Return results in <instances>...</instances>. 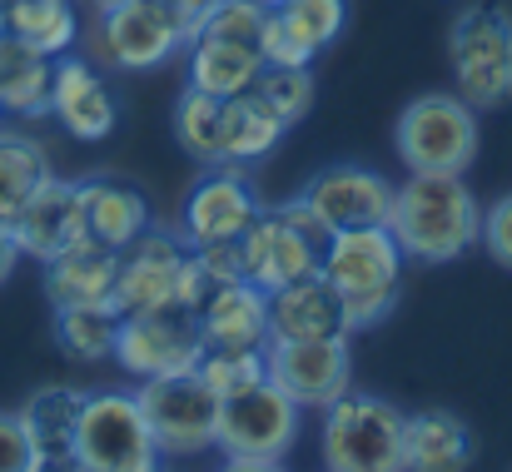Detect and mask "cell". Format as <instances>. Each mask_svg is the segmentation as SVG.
<instances>
[{
    "instance_id": "6da1fadb",
    "label": "cell",
    "mask_w": 512,
    "mask_h": 472,
    "mask_svg": "<svg viewBox=\"0 0 512 472\" xmlns=\"http://www.w3.org/2000/svg\"><path fill=\"white\" fill-rule=\"evenodd\" d=\"M388 234L398 239L403 259L418 264H453L483 234V209L463 174H408L393 184V219Z\"/></svg>"
},
{
    "instance_id": "7a4b0ae2",
    "label": "cell",
    "mask_w": 512,
    "mask_h": 472,
    "mask_svg": "<svg viewBox=\"0 0 512 472\" xmlns=\"http://www.w3.org/2000/svg\"><path fill=\"white\" fill-rule=\"evenodd\" d=\"M319 274L339 294L348 328H373L398 304L403 249H398V239L388 229H343V234H329Z\"/></svg>"
},
{
    "instance_id": "3957f363",
    "label": "cell",
    "mask_w": 512,
    "mask_h": 472,
    "mask_svg": "<svg viewBox=\"0 0 512 472\" xmlns=\"http://www.w3.org/2000/svg\"><path fill=\"white\" fill-rule=\"evenodd\" d=\"M324 249H329V229L304 199L259 209V219L239 234L244 279L264 294L289 289L299 279H314L324 264Z\"/></svg>"
},
{
    "instance_id": "277c9868",
    "label": "cell",
    "mask_w": 512,
    "mask_h": 472,
    "mask_svg": "<svg viewBox=\"0 0 512 472\" xmlns=\"http://www.w3.org/2000/svg\"><path fill=\"white\" fill-rule=\"evenodd\" d=\"M408 413L378 393L348 388L324 408V472H408Z\"/></svg>"
},
{
    "instance_id": "5b68a950",
    "label": "cell",
    "mask_w": 512,
    "mask_h": 472,
    "mask_svg": "<svg viewBox=\"0 0 512 472\" xmlns=\"http://www.w3.org/2000/svg\"><path fill=\"white\" fill-rule=\"evenodd\" d=\"M115 304H120V314H155V309H189L194 314L204 304V284H199V269H194L184 234H165L150 224L120 254Z\"/></svg>"
},
{
    "instance_id": "8992f818",
    "label": "cell",
    "mask_w": 512,
    "mask_h": 472,
    "mask_svg": "<svg viewBox=\"0 0 512 472\" xmlns=\"http://www.w3.org/2000/svg\"><path fill=\"white\" fill-rule=\"evenodd\" d=\"M448 60L458 100L498 110L512 100V15L498 5H468L448 30Z\"/></svg>"
},
{
    "instance_id": "52a82bcc",
    "label": "cell",
    "mask_w": 512,
    "mask_h": 472,
    "mask_svg": "<svg viewBox=\"0 0 512 472\" xmlns=\"http://www.w3.org/2000/svg\"><path fill=\"white\" fill-rule=\"evenodd\" d=\"M408 174H463L478 159V110L458 95H418L393 130Z\"/></svg>"
},
{
    "instance_id": "ba28073f",
    "label": "cell",
    "mask_w": 512,
    "mask_h": 472,
    "mask_svg": "<svg viewBox=\"0 0 512 472\" xmlns=\"http://www.w3.org/2000/svg\"><path fill=\"white\" fill-rule=\"evenodd\" d=\"M80 463L85 472H160L165 453L135 393L105 388L85 398L80 413Z\"/></svg>"
},
{
    "instance_id": "9c48e42d",
    "label": "cell",
    "mask_w": 512,
    "mask_h": 472,
    "mask_svg": "<svg viewBox=\"0 0 512 472\" xmlns=\"http://www.w3.org/2000/svg\"><path fill=\"white\" fill-rule=\"evenodd\" d=\"M150 433L165 458H194L219 448V408L224 398L199 378V373H174V378H150L135 388Z\"/></svg>"
},
{
    "instance_id": "30bf717a",
    "label": "cell",
    "mask_w": 512,
    "mask_h": 472,
    "mask_svg": "<svg viewBox=\"0 0 512 472\" xmlns=\"http://www.w3.org/2000/svg\"><path fill=\"white\" fill-rule=\"evenodd\" d=\"M299 428H304V408L264 378V383L224 398V408H219V453L224 458L284 463L299 443Z\"/></svg>"
},
{
    "instance_id": "8fae6325",
    "label": "cell",
    "mask_w": 512,
    "mask_h": 472,
    "mask_svg": "<svg viewBox=\"0 0 512 472\" xmlns=\"http://www.w3.org/2000/svg\"><path fill=\"white\" fill-rule=\"evenodd\" d=\"M269 383L284 388L304 413H324L353 388L348 338H274L269 343Z\"/></svg>"
},
{
    "instance_id": "7c38bea8",
    "label": "cell",
    "mask_w": 512,
    "mask_h": 472,
    "mask_svg": "<svg viewBox=\"0 0 512 472\" xmlns=\"http://www.w3.org/2000/svg\"><path fill=\"white\" fill-rule=\"evenodd\" d=\"M204 343L189 309H155V314H125L120 318V338H115V363L150 383V378H174V373H194Z\"/></svg>"
},
{
    "instance_id": "4fadbf2b",
    "label": "cell",
    "mask_w": 512,
    "mask_h": 472,
    "mask_svg": "<svg viewBox=\"0 0 512 472\" xmlns=\"http://www.w3.org/2000/svg\"><path fill=\"white\" fill-rule=\"evenodd\" d=\"M259 194L244 174V164H209V174L189 189L179 234L184 244H234L259 219Z\"/></svg>"
},
{
    "instance_id": "5bb4252c",
    "label": "cell",
    "mask_w": 512,
    "mask_h": 472,
    "mask_svg": "<svg viewBox=\"0 0 512 472\" xmlns=\"http://www.w3.org/2000/svg\"><path fill=\"white\" fill-rule=\"evenodd\" d=\"M329 234H343V229H388L393 219V184L363 164H329L319 169L304 194H299Z\"/></svg>"
},
{
    "instance_id": "9a60e30c",
    "label": "cell",
    "mask_w": 512,
    "mask_h": 472,
    "mask_svg": "<svg viewBox=\"0 0 512 472\" xmlns=\"http://www.w3.org/2000/svg\"><path fill=\"white\" fill-rule=\"evenodd\" d=\"M85 388L70 383H45L25 398L20 423L35 453V472H85L80 463V413H85Z\"/></svg>"
},
{
    "instance_id": "2e32d148",
    "label": "cell",
    "mask_w": 512,
    "mask_h": 472,
    "mask_svg": "<svg viewBox=\"0 0 512 472\" xmlns=\"http://www.w3.org/2000/svg\"><path fill=\"white\" fill-rule=\"evenodd\" d=\"M100 40L120 70H155L184 50V25L160 0H120L100 10Z\"/></svg>"
},
{
    "instance_id": "e0dca14e",
    "label": "cell",
    "mask_w": 512,
    "mask_h": 472,
    "mask_svg": "<svg viewBox=\"0 0 512 472\" xmlns=\"http://www.w3.org/2000/svg\"><path fill=\"white\" fill-rule=\"evenodd\" d=\"M10 234L20 244V259L50 264L55 254H65L75 239H85V219H80V179H60L50 174L25 209L10 219Z\"/></svg>"
},
{
    "instance_id": "ac0fdd59",
    "label": "cell",
    "mask_w": 512,
    "mask_h": 472,
    "mask_svg": "<svg viewBox=\"0 0 512 472\" xmlns=\"http://www.w3.org/2000/svg\"><path fill=\"white\" fill-rule=\"evenodd\" d=\"M194 328L204 348H229V353H269L274 333H269V294L254 289L249 279L224 284L214 294H204V304L194 309Z\"/></svg>"
},
{
    "instance_id": "d6986e66",
    "label": "cell",
    "mask_w": 512,
    "mask_h": 472,
    "mask_svg": "<svg viewBox=\"0 0 512 472\" xmlns=\"http://www.w3.org/2000/svg\"><path fill=\"white\" fill-rule=\"evenodd\" d=\"M50 115L75 140H105L120 125V105H115L110 85L100 80V70L90 60H75V55H60L50 70Z\"/></svg>"
},
{
    "instance_id": "ffe728a7",
    "label": "cell",
    "mask_w": 512,
    "mask_h": 472,
    "mask_svg": "<svg viewBox=\"0 0 512 472\" xmlns=\"http://www.w3.org/2000/svg\"><path fill=\"white\" fill-rule=\"evenodd\" d=\"M80 219H85V239L125 254L155 219H150V199L125 184V179H80Z\"/></svg>"
},
{
    "instance_id": "44dd1931",
    "label": "cell",
    "mask_w": 512,
    "mask_h": 472,
    "mask_svg": "<svg viewBox=\"0 0 512 472\" xmlns=\"http://www.w3.org/2000/svg\"><path fill=\"white\" fill-rule=\"evenodd\" d=\"M115 274H120V254L95 244V239H75L65 254H55L45 264V294L55 309L70 304H115Z\"/></svg>"
},
{
    "instance_id": "7402d4cb",
    "label": "cell",
    "mask_w": 512,
    "mask_h": 472,
    "mask_svg": "<svg viewBox=\"0 0 512 472\" xmlns=\"http://www.w3.org/2000/svg\"><path fill=\"white\" fill-rule=\"evenodd\" d=\"M269 333L274 338H348L353 328L339 294L324 284V274H314L269 294Z\"/></svg>"
},
{
    "instance_id": "603a6c76",
    "label": "cell",
    "mask_w": 512,
    "mask_h": 472,
    "mask_svg": "<svg viewBox=\"0 0 512 472\" xmlns=\"http://www.w3.org/2000/svg\"><path fill=\"white\" fill-rule=\"evenodd\" d=\"M403 458H408V472H468L478 458V443L458 413L428 408V413H408Z\"/></svg>"
},
{
    "instance_id": "cb8c5ba5",
    "label": "cell",
    "mask_w": 512,
    "mask_h": 472,
    "mask_svg": "<svg viewBox=\"0 0 512 472\" xmlns=\"http://www.w3.org/2000/svg\"><path fill=\"white\" fill-rule=\"evenodd\" d=\"M50 70L55 60H45L40 50H30L25 40L5 30L0 35V115H20V120L50 115Z\"/></svg>"
},
{
    "instance_id": "d4e9b609",
    "label": "cell",
    "mask_w": 512,
    "mask_h": 472,
    "mask_svg": "<svg viewBox=\"0 0 512 472\" xmlns=\"http://www.w3.org/2000/svg\"><path fill=\"white\" fill-rule=\"evenodd\" d=\"M264 60L254 45H229V40H189V85L214 95V100H234L244 90H254Z\"/></svg>"
},
{
    "instance_id": "484cf974",
    "label": "cell",
    "mask_w": 512,
    "mask_h": 472,
    "mask_svg": "<svg viewBox=\"0 0 512 472\" xmlns=\"http://www.w3.org/2000/svg\"><path fill=\"white\" fill-rule=\"evenodd\" d=\"M0 5H5V30L30 50H40L45 60H60L80 35V15L70 0H0Z\"/></svg>"
},
{
    "instance_id": "4316f807",
    "label": "cell",
    "mask_w": 512,
    "mask_h": 472,
    "mask_svg": "<svg viewBox=\"0 0 512 472\" xmlns=\"http://www.w3.org/2000/svg\"><path fill=\"white\" fill-rule=\"evenodd\" d=\"M120 304H70L55 309V348L70 363H105L115 358L120 338Z\"/></svg>"
},
{
    "instance_id": "83f0119b",
    "label": "cell",
    "mask_w": 512,
    "mask_h": 472,
    "mask_svg": "<svg viewBox=\"0 0 512 472\" xmlns=\"http://www.w3.org/2000/svg\"><path fill=\"white\" fill-rule=\"evenodd\" d=\"M279 140H284V125L254 90L224 100V164H254Z\"/></svg>"
},
{
    "instance_id": "f1b7e54d",
    "label": "cell",
    "mask_w": 512,
    "mask_h": 472,
    "mask_svg": "<svg viewBox=\"0 0 512 472\" xmlns=\"http://www.w3.org/2000/svg\"><path fill=\"white\" fill-rule=\"evenodd\" d=\"M174 140L199 164H224V100L184 85V95L174 105Z\"/></svg>"
},
{
    "instance_id": "f546056e",
    "label": "cell",
    "mask_w": 512,
    "mask_h": 472,
    "mask_svg": "<svg viewBox=\"0 0 512 472\" xmlns=\"http://www.w3.org/2000/svg\"><path fill=\"white\" fill-rule=\"evenodd\" d=\"M45 179H50L45 150H40L30 135L0 130V219H5V224L25 209V199H30Z\"/></svg>"
},
{
    "instance_id": "4dcf8cb0",
    "label": "cell",
    "mask_w": 512,
    "mask_h": 472,
    "mask_svg": "<svg viewBox=\"0 0 512 472\" xmlns=\"http://www.w3.org/2000/svg\"><path fill=\"white\" fill-rule=\"evenodd\" d=\"M254 95L279 115L284 130H294L314 110V70L309 65H264L254 80Z\"/></svg>"
},
{
    "instance_id": "1f68e13d",
    "label": "cell",
    "mask_w": 512,
    "mask_h": 472,
    "mask_svg": "<svg viewBox=\"0 0 512 472\" xmlns=\"http://www.w3.org/2000/svg\"><path fill=\"white\" fill-rule=\"evenodd\" d=\"M274 15L319 55V50H329L343 35V25H348V0H279Z\"/></svg>"
},
{
    "instance_id": "d6a6232c",
    "label": "cell",
    "mask_w": 512,
    "mask_h": 472,
    "mask_svg": "<svg viewBox=\"0 0 512 472\" xmlns=\"http://www.w3.org/2000/svg\"><path fill=\"white\" fill-rule=\"evenodd\" d=\"M194 373H199L219 398H229V393H244V388H254V383H264V378H269V353L204 348V353H199V363H194Z\"/></svg>"
},
{
    "instance_id": "836d02e7",
    "label": "cell",
    "mask_w": 512,
    "mask_h": 472,
    "mask_svg": "<svg viewBox=\"0 0 512 472\" xmlns=\"http://www.w3.org/2000/svg\"><path fill=\"white\" fill-rule=\"evenodd\" d=\"M264 5H254V0H214L209 5V15H204V25H199V35H209V40H229V45H254L259 50V35H264ZM194 35V40H199Z\"/></svg>"
},
{
    "instance_id": "e575fe53",
    "label": "cell",
    "mask_w": 512,
    "mask_h": 472,
    "mask_svg": "<svg viewBox=\"0 0 512 472\" xmlns=\"http://www.w3.org/2000/svg\"><path fill=\"white\" fill-rule=\"evenodd\" d=\"M189 254H194V269H199L204 294H214V289H224V284H239V279H244L239 239H234V244H189Z\"/></svg>"
},
{
    "instance_id": "d590c367",
    "label": "cell",
    "mask_w": 512,
    "mask_h": 472,
    "mask_svg": "<svg viewBox=\"0 0 512 472\" xmlns=\"http://www.w3.org/2000/svg\"><path fill=\"white\" fill-rule=\"evenodd\" d=\"M259 60L264 65H314V50L269 10L264 15V35H259Z\"/></svg>"
},
{
    "instance_id": "8d00e7d4",
    "label": "cell",
    "mask_w": 512,
    "mask_h": 472,
    "mask_svg": "<svg viewBox=\"0 0 512 472\" xmlns=\"http://www.w3.org/2000/svg\"><path fill=\"white\" fill-rule=\"evenodd\" d=\"M478 244L493 254L498 269L512 274V194H503L498 204L483 209V234H478Z\"/></svg>"
},
{
    "instance_id": "74e56055",
    "label": "cell",
    "mask_w": 512,
    "mask_h": 472,
    "mask_svg": "<svg viewBox=\"0 0 512 472\" xmlns=\"http://www.w3.org/2000/svg\"><path fill=\"white\" fill-rule=\"evenodd\" d=\"M0 472H35V453L20 413H0Z\"/></svg>"
},
{
    "instance_id": "f35d334b",
    "label": "cell",
    "mask_w": 512,
    "mask_h": 472,
    "mask_svg": "<svg viewBox=\"0 0 512 472\" xmlns=\"http://www.w3.org/2000/svg\"><path fill=\"white\" fill-rule=\"evenodd\" d=\"M160 5L170 10L179 25H184V45H189V40L199 35V25H204V15H209V5H214V0H160Z\"/></svg>"
},
{
    "instance_id": "ab89813d",
    "label": "cell",
    "mask_w": 512,
    "mask_h": 472,
    "mask_svg": "<svg viewBox=\"0 0 512 472\" xmlns=\"http://www.w3.org/2000/svg\"><path fill=\"white\" fill-rule=\"evenodd\" d=\"M15 264H20V244H15V234H10V224L0 219V284L15 274Z\"/></svg>"
},
{
    "instance_id": "60d3db41",
    "label": "cell",
    "mask_w": 512,
    "mask_h": 472,
    "mask_svg": "<svg viewBox=\"0 0 512 472\" xmlns=\"http://www.w3.org/2000/svg\"><path fill=\"white\" fill-rule=\"evenodd\" d=\"M214 472H284V463H259V458H224Z\"/></svg>"
},
{
    "instance_id": "b9f144b4",
    "label": "cell",
    "mask_w": 512,
    "mask_h": 472,
    "mask_svg": "<svg viewBox=\"0 0 512 472\" xmlns=\"http://www.w3.org/2000/svg\"><path fill=\"white\" fill-rule=\"evenodd\" d=\"M90 5H95V10H110V5H120V0H90Z\"/></svg>"
},
{
    "instance_id": "7bdbcfd3",
    "label": "cell",
    "mask_w": 512,
    "mask_h": 472,
    "mask_svg": "<svg viewBox=\"0 0 512 472\" xmlns=\"http://www.w3.org/2000/svg\"><path fill=\"white\" fill-rule=\"evenodd\" d=\"M254 5H264V10H274V5H279V0H254Z\"/></svg>"
},
{
    "instance_id": "ee69618b",
    "label": "cell",
    "mask_w": 512,
    "mask_h": 472,
    "mask_svg": "<svg viewBox=\"0 0 512 472\" xmlns=\"http://www.w3.org/2000/svg\"><path fill=\"white\" fill-rule=\"evenodd\" d=\"M0 35H5V5H0Z\"/></svg>"
},
{
    "instance_id": "f6af8a7d",
    "label": "cell",
    "mask_w": 512,
    "mask_h": 472,
    "mask_svg": "<svg viewBox=\"0 0 512 472\" xmlns=\"http://www.w3.org/2000/svg\"><path fill=\"white\" fill-rule=\"evenodd\" d=\"M160 472H170V468H160Z\"/></svg>"
}]
</instances>
